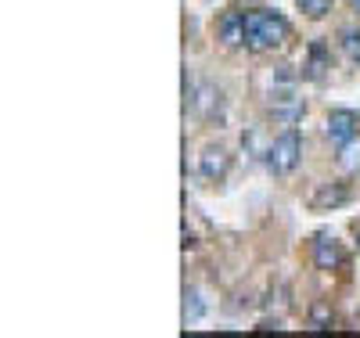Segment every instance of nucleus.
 <instances>
[{
	"instance_id": "16",
	"label": "nucleus",
	"mask_w": 360,
	"mask_h": 338,
	"mask_svg": "<svg viewBox=\"0 0 360 338\" xmlns=\"http://www.w3.org/2000/svg\"><path fill=\"white\" fill-rule=\"evenodd\" d=\"M356 245H360V227H356Z\"/></svg>"
},
{
	"instance_id": "3",
	"label": "nucleus",
	"mask_w": 360,
	"mask_h": 338,
	"mask_svg": "<svg viewBox=\"0 0 360 338\" xmlns=\"http://www.w3.org/2000/svg\"><path fill=\"white\" fill-rule=\"evenodd\" d=\"M356 130H360V115H356V112H349V108H335L332 115H328L324 137L332 141L335 148H342V144H349V141L356 137Z\"/></svg>"
},
{
	"instance_id": "13",
	"label": "nucleus",
	"mask_w": 360,
	"mask_h": 338,
	"mask_svg": "<svg viewBox=\"0 0 360 338\" xmlns=\"http://www.w3.org/2000/svg\"><path fill=\"white\" fill-rule=\"evenodd\" d=\"M295 8L310 15V18H324L328 11H332V0H295Z\"/></svg>"
},
{
	"instance_id": "12",
	"label": "nucleus",
	"mask_w": 360,
	"mask_h": 338,
	"mask_svg": "<svg viewBox=\"0 0 360 338\" xmlns=\"http://www.w3.org/2000/svg\"><path fill=\"white\" fill-rule=\"evenodd\" d=\"M332 324H335V313L328 310V302H314L310 306V327L314 331H328Z\"/></svg>"
},
{
	"instance_id": "11",
	"label": "nucleus",
	"mask_w": 360,
	"mask_h": 338,
	"mask_svg": "<svg viewBox=\"0 0 360 338\" xmlns=\"http://www.w3.org/2000/svg\"><path fill=\"white\" fill-rule=\"evenodd\" d=\"M339 47L353 65H360V33L356 29H339Z\"/></svg>"
},
{
	"instance_id": "4",
	"label": "nucleus",
	"mask_w": 360,
	"mask_h": 338,
	"mask_svg": "<svg viewBox=\"0 0 360 338\" xmlns=\"http://www.w3.org/2000/svg\"><path fill=\"white\" fill-rule=\"evenodd\" d=\"M245 15L249 11H224L220 15V22H217V40L227 47V51H238L245 44Z\"/></svg>"
},
{
	"instance_id": "2",
	"label": "nucleus",
	"mask_w": 360,
	"mask_h": 338,
	"mask_svg": "<svg viewBox=\"0 0 360 338\" xmlns=\"http://www.w3.org/2000/svg\"><path fill=\"white\" fill-rule=\"evenodd\" d=\"M299 159H303V137H299L295 126H288L274 144L266 148V169L274 176H288L299 166Z\"/></svg>"
},
{
	"instance_id": "9",
	"label": "nucleus",
	"mask_w": 360,
	"mask_h": 338,
	"mask_svg": "<svg viewBox=\"0 0 360 338\" xmlns=\"http://www.w3.org/2000/svg\"><path fill=\"white\" fill-rule=\"evenodd\" d=\"M349 202V188L346 183H324V188H317V195L310 198V209L314 212H328V209H339Z\"/></svg>"
},
{
	"instance_id": "1",
	"label": "nucleus",
	"mask_w": 360,
	"mask_h": 338,
	"mask_svg": "<svg viewBox=\"0 0 360 338\" xmlns=\"http://www.w3.org/2000/svg\"><path fill=\"white\" fill-rule=\"evenodd\" d=\"M288 37H292V25L278 11L256 8V11L245 15V47L249 51L266 54V51H274V47H285Z\"/></svg>"
},
{
	"instance_id": "8",
	"label": "nucleus",
	"mask_w": 360,
	"mask_h": 338,
	"mask_svg": "<svg viewBox=\"0 0 360 338\" xmlns=\"http://www.w3.org/2000/svg\"><path fill=\"white\" fill-rule=\"evenodd\" d=\"M328 69H332V51H328V44H324V40H314V44L307 47V61H303V76H307L310 83H321Z\"/></svg>"
},
{
	"instance_id": "14",
	"label": "nucleus",
	"mask_w": 360,
	"mask_h": 338,
	"mask_svg": "<svg viewBox=\"0 0 360 338\" xmlns=\"http://www.w3.org/2000/svg\"><path fill=\"white\" fill-rule=\"evenodd\" d=\"M191 302H184V320H198L202 317V295L198 292H188Z\"/></svg>"
},
{
	"instance_id": "10",
	"label": "nucleus",
	"mask_w": 360,
	"mask_h": 338,
	"mask_svg": "<svg viewBox=\"0 0 360 338\" xmlns=\"http://www.w3.org/2000/svg\"><path fill=\"white\" fill-rule=\"evenodd\" d=\"M339 169H342V173H356V169H360V141H356V137L339 148Z\"/></svg>"
},
{
	"instance_id": "7",
	"label": "nucleus",
	"mask_w": 360,
	"mask_h": 338,
	"mask_svg": "<svg viewBox=\"0 0 360 338\" xmlns=\"http://www.w3.org/2000/svg\"><path fill=\"white\" fill-rule=\"evenodd\" d=\"M191 108L202 119H220L224 115V94H220L213 83H198L195 86V98H191Z\"/></svg>"
},
{
	"instance_id": "6",
	"label": "nucleus",
	"mask_w": 360,
	"mask_h": 338,
	"mask_svg": "<svg viewBox=\"0 0 360 338\" xmlns=\"http://www.w3.org/2000/svg\"><path fill=\"white\" fill-rule=\"evenodd\" d=\"M198 173L205 176V180H213V183H220L227 173H231V155L220 148V144H209V148H202V155H198Z\"/></svg>"
},
{
	"instance_id": "5",
	"label": "nucleus",
	"mask_w": 360,
	"mask_h": 338,
	"mask_svg": "<svg viewBox=\"0 0 360 338\" xmlns=\"http://www.w3.org/2000/svg\"><path fill=\"white\" fill-rule=\"evenodd\" d=\"M310 252H314V266L317 270H339L342 266V245L332 234H314Z\"/></svg>"
},
{
	"instance_id": "15",
	"label": "nucleus",
	"mask_w": 360,
	"mask_h": 338,
	"mask_svg": "<svg viewBox=\"0 0 360 338\" xmlns=\"http://www.w3.org/2000/svg\"><path fill=\"white\" fill-rule=\"evenodd\" d=\"M349 4H353V8H356V11H360V0H349Z\"/></svg>"
}]
</instances>
